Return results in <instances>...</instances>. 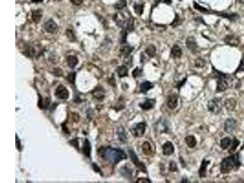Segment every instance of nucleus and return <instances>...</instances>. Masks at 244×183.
Listing matches in <instances>:
<instances>
[{
  "mask_svg": "<svg viewBox=\"0 0 244 183\" xmlns=\"http://www.w3.org/2000/svg\"><path fill=\"white\" fill-rule=\"evenodd\" d=\"M101 153L103 159L112 164H116L120 161L127 158V155L123 150L119 148H112L111 146L103 148Z\"/></svg>",
  "mask_w": 244,
  "mask_h": 183,
  "instance_id": "obj_1",
  "label": "nucleus"
},
{
  "mask_svg": "<svg viewBox=\"0 0 244 183\" xmlns=\"http://www.w3.org/2000/svg\"><path fill=\"white\" fill-rule=\"evenodd\" d=\"M240 165L239 154H235L224 158L220 164V172L223 174L228 173L233 170L237 169Z\"/></svg>",
  "mask_w": 244,
  "mask_h": 183,
  "instance_id": "obj_2",
  "label": "nucleus"
},
{
  "mask_svg": "<svg viewBox=\"0 0 244 183\" xmlns=\"http://www.w3.org/2000/svg\"><path fill=\"white\" fill-rule=\"evenodd\" d=\"M213 74L214 75L215 77L218 78L217 81V92H220L225 91L228 87V75H226L223 73L214 69Z\"/></svg>",
  "mask_w": 244,
  "mask_h": 183,
  "instance_id": "obj_3",
  "label": "nucleus"
},
{
  "mask_svg": "<svg viewBox=\"0 0 244 183\" xmlns=\"http://www.w3.org/2000/svg\"><path fill=\"white\" fill-rule=\"evenodd\" d=\"M207 107L209 111L215 114H219L222 109V100L219 98H214L208 103Z\"/></svg>",
  "mask_w": 244,
  "mask_h": 183,
  "instance_id": "obj_4",
  "label": "nucleus"
},
{
  "mask_svg": "<svg viewBox=\"0 0 244 183\" xmlns=\"http://www.w3.org/2000/svg\"><path fill=\"white\" fill-rule=\"evenodd\" d=\"M145 127L146 123L144 122L138 123L132 128L131 133L135 137H141L145 133Z\"/></svg>",
  "mask_w": 244,
  "mask_h": 183,
  "instance_id": "obj_5",
  "label": "nucleus"
},
{
  "mask_svg": "<svg viewBox=\"0 0 244 183\" xmlns=\"http://www.w3.org/2000/svg\"><path fill=\"white\" fill-rule=\"evenodd\" d=\"M129 156L131 158L132 162L134 164L135 166L138 169H140L141 171H142L145 173H147V169H146V167L145 166L144 164H143L142 162L139 160L138 158H137L136 154L134 153V152L132 150H129Z\"/></svg>",
  "mask_w": 244,
  "mask_h": 183,
  "instance_id": "obj_6",
  "label": "nucleus"
},
{
  "mask_svg": "<svg viewBox=\"0 0 244 183\" xmlns=\"http://www.w3.org/2000/svg\"><path fill=\"white\" fill-rule=\"evenodd\" d=\"M55 95L59 99L67 100L69 97V92L65 86L60 85L56 89Z\"/></svg>",
  "mask_w": 244,
  "mask_h": 183,
  "instance_id": "obj_7",
  "label": "nucleus"
},
{
  "mask_svg": "<svg viewBox=\"0 0 244 183\" xmlns=\"http://www.w3.org/2000/svg\"><path fill=\"white\" fill-rule=\"evenodd\" d=\"M237 126V122L234 118H228L226 120L224 123V130L227 133H233L236 129Z\"/></svg>",
  "mask_w": 244,
  "mask_h": 183,
  "instance_id": "obj_8",
  "label": "nucleus"
},
{
  "mask_svg": "<svg viewBox=\"0 0 244 183\" xmlns=\"http://www.w3.org/2000/svg\"><path fill=\"white\" fill-rule=\"evenodd\" d=\"M178 97L175 94H172L168 97L167 106L169 109L173 110L178 106Z\"/></svg>",
  "mask_w": 244,
  "mask_h": 183,
  "instance_id": "obj_9",
  "label": "nucleus"
},
{
  "mask_svg": "<svg viewBox=\"0 0 244 183\" xmlns=\"http://www.w3.org/2000/svg\"><path fill=\"white\" fill-rule=\"evenodd\" d=\"M225 42L226 44L231 46H236L240 44V39L237 36L234 35H228L225 38Z\"/></svg>",
  "mask_w": 244,
  "mask_h": 183,
  "instance_id": "obj_10",
  "label": "nucleus"
},
{
  "mask_svg": "<svg viewBox=\"0 0 244 183\" xmlns=\"http://www.w3.org/2000/svg\"><path fill=\"white\" fill-rule=\"evenodd\" d=\"M163 154L165 156L171 155L175 151V148L171 142L167 141L162 146Z\"/></svg>",
  "mask_w": 244,
  "mask_h": 183,
  "instance_id": "obj_11",
  "label": "nucleus"
},
{
  "mask_svg": "<svg viewBox=\"0 0 244 183\" xmlns=\"http://www.w3.org/2000/svg\"><path fill=\"white\" fill-rule=\"evenodd\" d=\"M186 46L191 51H196L198 48V45L194 37H188L186 41Z\"/></svg>",
  "mask_w": 244,
  "mask_h": 183,
  "instance_id": "obj_12",
  "label": "nucleus"
},
{
  "mask_svg": "<svg viewBox=\"0 0 244 183\" xmlns=\"http://www.w3.org/2000/svg\"><path fill=\"white\" fill-rule=\"evenodd\" d=\"M156 104V100L154 99H147L143 103L139 104V106L143 109L147 111L153 109Z\"/></svg>",
  "mask_w": 244,
  "mask_h": 183,
  "instance_id": "obj_13",
  "label": "nucleus"
},
{
  "mask_svg": "<svg viewBox=\"0 0 244 183\" xmlns=\"http://www.w3.org/2000/svg\"><path fill=\"white\" fill-rule=\"evenodd\" d=\"M82 153L86 156L90 158L91 153V145L89 140L88 139H85L82 146Z\"/></svg>",
  "mask_w": 244,
  "mask_h": 183,
  "instance_id": "obj_14",
  "label": "nucleus"
},
{
  "mask_svg": "<svg viewBox=\"0 0 244 183\" xmlns=\"http://www.w3.org/2000/svg\"><path fill=\"white\" fill-rule=\"evenodd\" d=\"M45 29L49 33L54 32L57 29V24L52 20H49L47 21L44 26Z\"/></svg>",
  "mask_w": 244,
  "mask_h": 183,
  "instance_id": "obj_15",
  "label": "nucleus"
},
{
  "mask_svg": "<svg viewBox=\"0 0 244 183\" xmlns=\"http://www.w3.org/2000/svg\"><path fill=\"white\" fill-rule=\"evenodd\" d=\"M209 164H210V161H207L206 159L203 160L200 169L199 170V176L200 178H204L206 176L207 167Z\"/></svg>",
  "mask_w": 244,
  "mask_h": 183,
  "instance_id": "obj_16",
  "label": "nucleus"
},
{
  "mask_svg": "<svg viewBox=\"0 0 244 183\" xmlns=\"http://www.w3.org/2000/svg\"><path fill=\"white\" fill-rule=\"evenodd\" d=\"M153 87H154L153 84H152L151 82H150L149 81H145V82H142L140 86L141 92L145 94H147L148 91H149Z\"/></svg>",
  "mask_w": 244,
  "mask_h": 183,
  "instance_id": "obj_17",
  "label": "nucleus"
},
{
  "mask_svg": "<svg viewBox=\"0 0 244 183\" xmlns=\"http://www.w3.org/2000/svg\"><path fill=\"white\" fill-rule=\"evenodd\" d=\"M171 55L173 58H180L182 55L181 48L177 45H173L171 50Z\"/></svg>",
  "mask_w": 244,
  "mask_h": 183,
  "instance_id": "obj_18",
  "label": "nucleus"
},
{
  "mask_svg": "<svg viewBox=\"0 0 244 183\" xmlns=\"http://www.w3.org/2000/svg\"><path fill=\"white\" fill-rule=\"evenodd\" d=\"M185 142L187 146L190 148H193L197 145V140L194 136H188L185 139Z\"/></svg>",
  "mask_w": 244,
  "mask_h": 183,
  "instance_id": "obj_19",
  "label": "nucleus"
},
{
  "mask_svg": "<svg viewBox=\"0 0 244 183\" xmlns=\"http://www.w3.org/2000/svg\"><path fill=\"white\" fill-rule=\"evenodd\" d=\"M67 62L69 67L73 68L78 64V59L77 57L75 56H69L67 59Z\"/></svg>",
  "mask_w": 244,
  "mask_h": 183,
  "instance_id": "obj_20",
  "label": "nucleus"
},
{
  "mask_svg": "<svg viewBox=\"0 0 244 183\" xmlns=\"http://www.w3.org/2000/svg\"><path fill=\"white\" fill-rule=\"evenodd\" d=\"M117 134L118 136V138L120 141L123 142H126L127 140V137L125 133V130L123 126H120L118 129Z\"/></svg>",
  "mask_w": 244,
  "mask_h": 183,
  "instance_id": "obj_21",
  "label": "nucleus"
},
{
  "mask_svg": "<svg viewBox=\"0 0 244 183\" xmlns=\"http://www.w3.org/2000/svg\"><path fill=\"white\" fill-rule=\"evenodd\" d=\"M42 17V12L40 9H37L32 12V18L34 22L39 23L40 22Z\"/></svg>",
  "mask_w": 244,
  "mask_h": 183,
  "instance_id": "obj_22",
  "label": "nucleus"
},
{
  "mask_svg": "<svg viewBox=\"0 0 244 183\" xmlns=\"http://www.w3.org/2000/svg\"><path fill=\"white\" fill-rule=\"evenodd\" d=\"M236 104V101L233 98L228 99L225 101V106L228 111H233Z\"/></svg>",
  "mask_w": 244,
  "mask_h": 183,
  "instance_id": "obj_23",
  "label": "nucleus"
},
{
  "mask_svg": "<svg viewBox=\"0 0 244 183\" xmlns=\"http://www.w3.org/2000/svg\"><path fill=\"white\" fill-rule=\"evenodd\" d=\"M117 71L118 75L120 78L127 76L128 75V70L127 67L125 65H122V66L119 67L117 68Z\"/></svg>",
  "mask_w": 244,
  "mask_h": 183,
  "instance_id": "obj_24",
  "label": "nucleus"
},
{
  "mask_svg": "<svg viewBox=\"0 0 244 183\" xmlns=\"http://www.w3.org/2000/svg\"><path fill=\"white\" fill-rule=\"evenodd\" d=\"M145 52L150 57L153 58V57H154V56L156 55V48L154 45L150 44L146 48Z\"/></svg>",
  "mask_w": 244,
  "mask_h": 183,
  "instance_id": "obj_25",
  "label": "nucleus"
},
{
  "mask_svg": "<svg viewBox=\"0 0 244 183\" xmlns=\"http://www.w3.org/2000/svg\"><path fill=\"white\" fill-rule=\"evenodd\" d=\"M232 141L229 137H225L220 141V146L223 150L227 149L231 145Z\"/></svg>",
  "mask_w": 244,
  "mask_h": 183,
  "instance_id": "obj_26",
  "label": "nucleus"
},
{
  "mask_svg": "<svg viewBox=\"0 0 244 183\" xmlns=\"http://www.w3.org/2000/svg\"><path fill=\"white\" fill-rule=\"evenodd\" d=\"M142 151L145 154L149 156L151 154L152 150H151V146L150 144L148 142H145L142 146Z\"/></svg>",
  "mask_w": 244,
  "mask_h": 183,
  "instance_id": "obj_27",
  "label": "nucleus"
},
{
  "mask_svg": "<svg viewBox=\"0 0 244 183\" xmlns=\"http://www.w3.org/2000/svg\"><path fill=\"white\" fill-rule=\"evenodd\" d=\"M158 131H160V133H166L168 131V126L165 124L164 122L157 123V126L156 127Z\"/></svg>",
  "mask_w": 244,
  "mask_h": 183,
  "instance_id": "obj_28",
  "label": "nucleus"
},
{
  "mask_svg": "<svg viewBox=\"0 0 244 183\" xmlns=\"http://www.w3.org/2000/svg\"><path fill=\"white\" fill-rule=\"evenodd\" d=\"M132 50H133L132 47H131V46H130L129 45H126V46H123L121 48L120 51H121V52L122 54H123V55H125V56H128V55H129L131 52V51Z\"/></svg>",
  "mask_w": 244,
  "mask_h": 183,
  "instance_id": "obj_29",
  "label": "nucleus"
},
{
  "mask_svg": "<svg viewBox=\"0 0 244 183\" xmlns=\"http://www.w3.org/2000/svg\"><path fill=\"white\" fill-rule=\"evenodd\" d=\"M126 6V0H119V1L115 4V8L117 9H121L124 8Z\"/></svg>",
  "mask_w": 244,
  "mask_h": 183,
  "instance_id": "obj_30",
  "label": "nucleus"
},
{
  "mask_svg": "<svg viewBox=\"0 0 244 183\" xmlns=\"http://www.w3.org/2000/svg\"><path fill=\"white\" fill-rule=\"evenodd\" d=\"M134 8L135 12L137 14H138V15H142V14L143 13V11H144V6H143L142 4H135V5L134 6Z\"/></svg>",
  "mask_w": 244,
  "mask_h": 183,
  "instance_id": "obj_31",
  "label": "nucleus"
},
{
  "mask_svg": "<svg viewBox=\"0 0 244 183\" xmlns=\"http://www.w3.org/2000/svg\"><path fill=\"white\" fill-rule=\"evenodd\" d=\"M239 143H240L239 141L237 139L234 138V139H233V140L232 147H231V148L229 150V153H231L234 152L236 150V148H237V146L239 145Z\"/></svg>",
  "mask_w": 244,
  "mask_h": 183,
  "instance_id": "obj_32",
  "label": "nucleus"
},
{
  "mask_svg": "<svg viewBox=\"0 0 244 183\" xmlns=\"http://www.w3.org/2000/svg\"><path fill=\"white\" fill-rule=\"evenodd\" d=\"M75 79H76V73L75 72H72L68 75L67 80L70 82L72 84H75Z\"/></svg>",
  "mask_w": 244,
  "mask_h": 183,
  "instance_id": "obj_33",
  "label": "nucleus"
},
{
  "mask_svg": "<svg viewBox=\"0 0 244 183\" xmlns=\"http://www.w3.org/2000/svg\"><path fill=\"white\" fill-rule=\"evenodd\" d=\"M195 64L196 67H199V68H202L205 65L206 62L204 59H203L201 58H198L195 60Z\"/></svg>",
  "mask_w": 244,
  "mask_h": 183,
  "instance_id": "obj_34",
  "label": "nucleus"
},
{
  "mask_svg": "<svg viewBox=\"0 0 244 183\" xmlns=\"http://www.w3.org/2000/svg\"><path fill=\"white\" fill-rule=\"evenodd\" d=\"M169 170L171 172H177L178 170L177 164L174 161H171L169 165Z\"/></svg>",
  "mask_w": 244,
  "mask_h": 183,
  "instance_id": "obj_35",
  "label": "nucleus"
},
{
  "mask_svg": "<svg viewBox=\"0 0 244 183\" xmlns=\"http://www.w3.org/2000/svg\"><path fill=\"white\" fill-rule=\"evenodd\" d=\"M194 8H195L197 10H199V11H200V12H205V13L207 12V9H206V8H203V7L200 6L198 4H197V3H194Z\"/></svg>",
  "mask_w": 244,
  "mask_h": 183,
  "instance_id": "obj_36",
  "label": "nucleus"
},
{
  "mask_svg": "<svg viewBox=\"0 0 244 183\" xmlns=\"http://www.w3.org/2000/svg\"><path fill=\"white\" fill-rule=\"evenodd\" d=\"M141 74H142V70L139 69L138 67L135 68L132 72V76L134 78H137V76H139Z\"/></svg>",
  "mask_w": 244,
  "mask_h": 183,
  "instance_id": "obj_37",
  "label": "nucleus"
},
{
  "mask_svg": "<svg viewBox=\"0 0 244 183\" xmlns=\"http://www.w3.org/2000/svg\"><path fill=\"white\" fill-rule=\"evenodd\" d=\"M244 72V58H243L240 62V64L237 68V70H236V73L237 72Z\"/></svg>",
  "mask_w": 244,
  "mask_h": 183,
  "instance_id": "obj_38",
  "label": "nucleus"
},
{
  "mask_svg": "<svg viewBox=\"0 0 244 183\" xmlns=\"http://www.w3.org/2000/svg\"><path fill=\"white\" fill-rule=\"evenodd\" d=\"M70 143L72 146H73L74 147L76 148L78 150H79V143H78V141L77 139L70 140Z\"/></svg>",
  "mask_w": 244,
  "mask_h": 183,
  "instance_id": "obj_39",
  "label": "nucleus"
},
{
  "mask_svg": "<svg viewBox=\"0 0 244 183\" xmlns=\"http://www.w3.org/2000/svg\"><path fill=\"white\" fill-rule=\"evenodd\" d=\"M15 143H16V148L18 149L19 151H21V150H22V146H21L20 140L19 139L18 136H17V134H16V142H15Z\"/></svg>",
  "mask_w": 244,
  "mask_h": 183,
  "instance_id": "obj_40",
  "label": "nucleus"
},
{
  "mask_svg": "<svg viewBox=\"0 0 244 183\" xmlns=\"http://www.w3.org/2000/svg\"><path fill=\"white\" fill-rule=\"evenodd\" d=\"M136 182H144V183H150L151 181H150V179H147V178H138Z\"/></svg>",
  "mask_w": 244,
  "mask_h": 183,
  "instance_id": "obj_41",
  "label": "nucleus"
},
{
  "mask_svg": "<svg viewBox=\"0 0 244 183\" xmlns=\"http://www.w3.org/2000/svg\"><path fill=\"white\" fill-rule=\"evenodd\" d=\"M67 35L68 36V38L70 39H74V34L73 32L70 30H67Z\"/></svg>",
  "mask_w": 244,
  "mask_h": 183,
  "instance_id": "obj_42",
  "label": "nucleus"
},
{
  "mask_svg": "<svg viewBox=\"0 0 244 183\" xmlns=\"http://www.w3.org/2000/svg\"><path fill=\"white\" fill-rule=\"evenodd\" d=\"M72 4L76 6H79L80 4H82L83 0H70Z\"/></svg>",
  "mask_w": 244,
  "mask_h": 183,
  "instance_id": "obj_43",
  "label": "nucleus"
},
{
  "mask_svg": "<svg viewBox=\"0 0 244 183\" xmlns=\"http://www.w3.org/2000/svg\"><path fill=\"white\" fill-rule=\"evenodd\" d=\"M92 168H93V169H94V170L95 172H98V173H101V170H100V168L98 167V166H97V165L96 164L94 163V164H92Z\"/></svg>",
  "mask_w": 244,
  "mask_h": 183,
  "instance_id": "obj_44",
  "label": "nucleus"
},
{
  "mask_svg": "<svg viewBox=\"0 0 244 183\" xmlns=\"http://www.w3.org/2000/svg\"><path fill=\"white\" fill-rule=\"evenodd\" d=\"M42 1H43V0H32V2L33 3H36L42 2Z\"/></svg>",
  "mask_w": 244,
  "mask_h": 183,
  "instance_id": "obj_45",
  "label": "nucleus"
},
{
  "mask_svg": "<svg viewBox=\"0 0 244 183\" xmlns=\"http://www.w3.org/2000/svg\"><path fill=\"white\" fill-rule=\"evenodd\" d=\"M164 3H165L166 4H170L171 3V0H164Z\"/></svg>",
  "mask_w": 244,
  "mask_h": 183,
  "instance_id": "obj_46",
  "label": "nucleus"
},
{
  "mask_svg": "<svg viewBox=\"0 0 244 183\" xmlns=\"http://www.w3.org/2000/svg\"><path fill=\"white\" fill-rule=\"evenodd\" d=\"M244 148V145H243V147H242V148Z\"/></svg>",
  "mask_w": 244,
  "mask_h": 183,
  "instance_id": "obj_47",
  "label": "nucleus"
},
{
  "mask_svg": "<svg viewBox=\"0 0 244 183\" xmlns=\"http://www.w3.org/2000/svg\"><path fill=\"white\" fill-rule=\"evenodd\" d=\"M58 1H61V0H58Z\"/></svg>",
  "mask_w": 244,
  "mask_h": 183,
  "instance_id": "obj_48",
  "label": "nucleus"
},
{
  "mask_svg": "<svg viewBox=\"0 0 244 183\" xmlns=\"http://www.w3.org/2000/svg\"><path fill=\"white\" fill-rule=\"evenodd\" d=\"M180 1H182V0H180Z\"/></svg>",
  "mask_w": 244,
  "mask_h": 183,
  "instance_id": "obj_49",
  "label": "nucleus"
}]
</instances>
